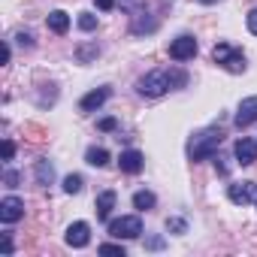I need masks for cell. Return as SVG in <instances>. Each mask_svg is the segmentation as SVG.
<instances>
[{"mask_svg":"<svg viewBox=\"0 0 257 257\" xmlns=\"http://www.w3.org/2000/svg\"><path fill=\"white\" fill-rule=\"evenodd\" d=\"M185 85H188V73L170 67V70H152V73H146L137 82V91L143 97H161V94H167L173 88H185Z\"/></svg>","mask_w":257,"mask_h":257,"instance_id":"obj_1","label":"cell"},{"mask_svg":"<svg viewBox=\"0 0 257 257\" xmlns=\"http://www.w3.org/2000/svg\"><path fill=\"white\" fill-rule=\"evenodd\" d=\"M224 143V134L221 127H203V131H197L188 143V158L197 164V161H206L218 152V146Z\"/></svg>","mask_w":257,"mask_h":257,"instance_id":"obj_2","label":"cell"},{"mask_svg":"<svg viewBox=\"0 0 257 257\" xmlns=\"http://www.w3.org/2000/svg\"><path fill=\"white\" fill-rule=\"evenodd\" d=\"M212 58H215V64H221L227 73H245V55H242L239 49L227 46V43H218V46L212 49Z\"/></svg>","mask_w":257,"mask_h":257,"instance_id":"obj_3","label":"cell"},{"mask_svg":"<svg viewBox=\"0 0 257 257\" xmlns=\"http://www.w3.org/2000/svg\"><path fill=\"white\" fill-rule=\"evenodd\" d=\"M109 236L115 239H140L143 236V218L140 215H121L109 221Z\"/></svg>","mask_w":257,"mask_h":257,"instance_id":"obj_4","label":"cell"},{"mask_svg":"<svg viewBox=\"0 0 257 257\" xmlns=\"http://www.w3.org/2000/svg\"><path fill=\"white\" fill-rule=\"evenodd\" d=\"M22 218H25V200H19L13 194L0 200V221H4V224H16Z\"/></svg>","mask_w":257,"mask_h":257,"instance_id":"obj_5","label":"cell"},{"mask_svg":"<svg viewBox=\"0 0 257 257\" xmlns=\"http://www.w3.org/2000/svg\"><path fill=\"white\" fill-rule=\"evenodd\" d=\"M194 55H197V40H194V37L182 34V37H176V40L170 43V58H173V61H191Z\"/></svg>","mask_w":257,"mask_h":257,"instance_id":"obj_6","label":"cell"},{"mask_svg":"<svg viewBox=\"0 0 257 257\" xmlns=\"http://www.w3.org/2000/svg\"><path fill=\"white\" fill-rule=\"evenodd\" d=\"M227 197H230V203L245 206V203L257 200V185H254V182H233V185L227 188Z\"/></svg>","mask_w":257,"mask_h":257,"instance_id":"obj_7","label":"cell"},{"mask_svg":"<svg viewBox=\"0 0 257 257\" xmlns=\"http://www.w3.org/2000/svg\"><path fill=\"white\" fill-rule=\"evenodd\" d=\"M67 245L70 248H85L88 242H91V227L85 224V221H73L70 227H67Z\"/></svg>","mask_w":257,"mask_h":257,"instance_id":"obj_8","label":"cell"},{"mask_svg":"<svg viewBox=\"0 0 257 257\" xmlns=\"http://www.w3.org/2000/svg\"><path fill=\"white\" fill-rule=\"evenodd\" d=\"M118 167H121V173H127V176H137V173H143L146 158H143V152H137V149H127V152H121Z\"/></svg>","mask_w":257,"mask_h":257,"instance_id":"obj_9","label":"cell"},{"mask_svg":"<svg viewBox=\"0 0 257 257\" xmlns=\"http://www.w3.org/2000/svg\"><path fill=\"white\" fill-rule=\"evenodd\" d=\"M109 97H112V88H109V85H100V88H94L91 94H85V97L79 100V109H82V112H94V109H100Z\"/></svg>","mask_w":257,"mask_h":257,"instance_id":"obj_10","label":"cell"},{"mask_svg":"<svg viewBox=\"0 0 257 257\" xmlns=\"http://www.w3.org/2000/svg\"><path fill=\"white\" fill-rule=\"evenodd\" d=\"M233 155H236V164L251 167V164L257 161V143H254V140H248V137H242V140H236Z\"/></svg>","mask_w":257,"mask_h":257,"instance_id":"obj_11","label":"cell"},{"mask_svg":"<svg viewBox=\"0 0 257 257\" xmlns=\"http://www.w3.org/2000/svg\"><path fill=\"white\" fill-rule=\"evenodd\" d=\"M257 121V97H245L236 109V127H248Z\"/></svg>","mask_w":257,"mask_h":257,"instance_id":"obj_12","label":"cell"},{"mask_svg":"<svg viewBox=\"0 0 257 257\" xmlns=\"http://www.w3.org/2000/svg\"><path fill=\"white\" fill-rule=\"evenodd\" d=\"M34 176H37V182H40L43 188H49V185L55 182V167H52L46 158H40V161L34 164Z\"/></svg>","mask_w":257,"mask_h":257,"instance_id":"obj_13","label":"cell"},{"mask_svg":"<svg viewBox=\"0 0 257 257\" xmlns=\"http://www.w3.org/2000/svg\"><path fill=\"white\" fill-rule=\"evenodd\" d=\"M112 209H115V191H103V194L97 197V218H100V221H109Z\"/></svg>","mask_w":257,"mask_h":257,"instance_id":"obj_14","label":"cell"},{"mask_svg":"<svg viewBox=\"0 0 257 257\" xmlns=\"http://www.w3.org/2000/svg\"><path fill=\"white\" fill-rule=\"evenodd\" d=\"M49 31H55V34H67L70 31V16L64 13V10H55V13H49Z\"/></svg>","mask_w":257,"mask_h":257,"instance_id":"obj_15","label":"cell"},{"mask_svg":"<svg viewBox=\"0 0 257 257\" xmlns=\"http://www.w3.org/2000/svg\"><path fill=\"white\" fill-rule=\"evenodd\" d=\"M85 161H88L91 167H106V164H109V152L100 149V146H91V149L85 152Z\"/></svg>","mask_w":257,"mask_h":257,"instance_id":"obj_16","label":"cell"},{"mask_svg":"<svg viewBox=\"0 0 257 257\" xmlns=\"http://www.w3.org/2000/svg\"><path fill=\"white\" fill-rule=\"evenodd\" d=\"M155 203H158V197H155L152 191H137V194H134V209H140V212L155 209Z\"/></svg>","mask_w":257,"mask_h":257,"instance_id":"obj_17","label":"cell"},{"mask_svg":"<svg viewBox=\"0 0 257 257\" xmlns=\"http://www.w3.org/2000/svg\"><path fill=\"white\" fill-rule=\"evenodd\" d=\"M79 31H85V34H91V31H97V16L94 13H79Z\"/></svg>","mask_w":257,"mask_h":257,"instance_id":"obj_18","label":"cell"},{"mask_svg":"<svg viewBox=\"0 0 257 257\" xmlns=\"http://www.w3.org/2000/svg\"><path fill=\"white\" fill-rule=\"evenodd\" d=\"M97 55H100V46H97V43H94V46H79V49H76L79 64H88V61H91V58H97Z\"/></svg>","mask_w":257,"mask_h":257,"instance_id":"obj_19","label":"cell"},{"mask_svg":"<svg viewBox=\"0 0 257 257\" xmlns=\"http://www.w3.org/2000/svg\"><path fill=\"white\" fill-rule=\"evenodd\" d=\"M82 185H85V182H82V176H76V173H70V176L64 179V191H67V194H79Z\"/></svg>","mask_w":257,"mask_h":257,"instance_id":"obj_20","label":"cell"},{"mask_svg":"<svg viewBox=\"0 0 257 257\" xmlns=\"http://www.w3.org/2000/svg\"><path fill=\"white\" fill-rule=\"evenodd\" d=\"M100 254H118V257H124L127 251H124V245H115V242H103V245H100Z\"/></svg>","mask_w":257,"mask_h":257,"instance_id":"obj_21","label":"cell"},{"mask_svg":"<svg viewBox=\"0 0 257 257\" xmlns=\"http://www.w3.org/2000/svg\"><path fill=\"white\" fill-rule=\"evenodd\" d=\"M97 127H100V131H118V121L115 118H100Z\"/></svg>","mask_w":257,"mask_h":257,"instance_id":"obj_22","label":"cell"},{"mask_svg":"<svg viewBox=\"0 0 257 257\" xmlns=\"http://www.w3.org/2000/svg\"><path fill=\"white\" fill-rule=\"evenodd\" d=\"M13 158H16V143L4 140V161H13Z\"/></svg>","mask_w":257,"mask_h":257,"instance_id":"obj_23","label":"cell"},{"mask_svg":"<svg viewBox=\"0 0 257 257\" xmlns=\"http://www.w3.org/2000/svg\"><path fill=\"white\" fill-rule=\"evenodd\" d=\"M4 182H7V188H19V173L7 170V173H4Z\"/></svg>","mask_w":257,"mask_h":257,"instance_id":"obj_24","label":"cell"},{"mask_svg":"<svg viewBox=\"0 0 257 257\" xmlns=\"http://www.w3.org/2000/svg\"><path fill=\"white\" fill-rule=\"evenodd\" d=\"M245 22H248V31H251V34H254V37H257V10H251V13H248V19H245Z\"/></svg>","mask_w":257,"mask_h":257,"instance_id":"obj_25","label":"cell"},{"mask_svg":"<svg viewBox=\"0 0 257 257\" xmlns=\"http://www.w3.org/2000/svg\"><path fill=\"white\" fill-rule=\"evenodd\" d=\"M167 230H176V233H185V221H179V218H173V221H167Z\"/></svg>","mask_w":257,"mask_h":257,"instance_id":"obj_26","label":"cell"},{"mask_svg":"<svg viewBox=\"0 0 257 257\" xmlns=\"http://www.w3.org/2000/svg\"><path fill=\"white\" fill-rule=\"evenodd\" d=\"M0 251H4V254H13V239H10V233H4V242H0Z\"/></svg>","mask_w":257,"mask_h":257,"instance_id":"obj_27","label":"cell"},{"mask_svg":"<svg viewBox=\"0 0 257 257\" xmlns=\"http://www.w3.org/2000/svg\"><path fill=\"white\" fill-rule=\"evenodd\" d=\"M94 4H97V10H103V13L115 10V0H94Z\"/></svg>","mask_w":257,"mask_h":257,"instance_id":"obj_28","label":"cell"},{"mask_svg":"<svg viewBox=\"0 0 257 257\" xmlns=\"http://www.w3.org/2000/svg\"><path fill=\"white\" fill-rule=\"evenodd\" d=\"M16 40H19V43H22V46H28V49H31V46H34V37H31V34H19V37H16Z\"/></svg>","mask_w":257,"mask_h":257,"instance_id":"obj_29","label":"cell"},{"mask_svg":"<svg viewBox=\"0 0 257 257\" xmlns=\"http://www.w3.org/2000/svg\"><path fill=\"white\" fill-rule=\"evenodd\" d=\"M200 4H215V0H200Z\"/></svg>","mask_w":257,"mask_h":257,"instance_id":"obj_30","label":"cell"},{"mask_svg":"<svg viewBox=\"0 0 257 257\" xmlns=\"http://www.w3.org/2000/svg\"><path fill=\"white\" fill-rule=\"evenodd\" d=\"M254 203H257V200H254Z\"/></svg>","mask_w":257,"mask_h":257,"instance_id":"obj_31","label":"cell"}]
</instances>
